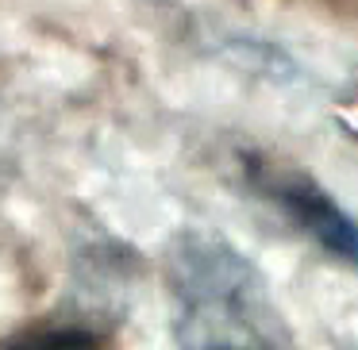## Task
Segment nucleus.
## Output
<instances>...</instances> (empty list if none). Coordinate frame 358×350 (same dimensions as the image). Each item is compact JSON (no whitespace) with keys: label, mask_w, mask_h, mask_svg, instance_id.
Segmentation results:
<instances>
[{"label":"nucleus","mask_w":358,"mask_h":350,"mask_svg":"<svg viewBox=\"0 0 358 350\" xmlns=\"http://www.w3.org/2000/svg\"><path fill=\"white\" fill-rule=\"evenodd\" d=\"M178 296L185 316L181 335L189 342H204V347L289 342V327L281 323L273 300L266 296L262 273L227 242L196 239L181 250Z\"/></svg>","instance_id":"1"},{"label":"nucleus","mask_w":358,"mask_h":350,"mask_svg":"<svg viewBox=\"0 0 358 350\" xmlns=\"http://www.w3.org/2000/svg\"><path fill=\"white\" fill-rule=\"evenodd\" d=\"M93 342H101L93 331L62 327V331H27L20 339H8V347H93Z\"/></svg>","instance_id":"3"},{"label":"nucleus","mask_w":358,"mask_h":350,"mask_svg":"<svg viewBox=\"0 0 358 350\" xmlns=\"http://www.w3.org/2000/svg\"><path fill=\"white\" fill-rule=\"evenodd\" d=\"M250 185L289 219L301 235H308L320 250L339 258L358 273V216L343 208L316 177L289 166H250Z\"/></svg>","instance_id":"2"}]
</instances>
